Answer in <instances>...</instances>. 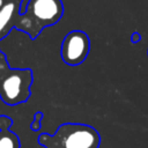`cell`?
I'll use <instances>...</instances> for the list:
<instances>
[{"mask_svg":"<svg viewBox=\"0 0 148 148\" xmlns=\"http://www.w3.org/2000/svg\"><path fill=\"white\" fill-rule=\"evenodd\" d=\"M99 134L84 124H62L53 135L40 134L39 145L45 148H98Z\"/></svg>","mask_w":148,"mask_h":148,"instance_id":"cell-1","label":"cell"},{"mask_svg":"<svg viewBox=\"0 0 148 148\" xmlns=\"http://www.w3.org/2000/svg\"><path fill=\"white\" fill-rule=\"evenodd\" d=\"M32 72L30 69H10L5 59H0V97L3 103L16 105L30 96Z\"/></svg>","mask_w":148,"mask_h":148,"instance_id":"cell-2","label":"cell"},{"mask_svg":"<svg viewBox=\"0 0 148 148\" xmlns=\"http://www.w3.org/2000/svg\"><path fill=\"white\" fill-rule=\"evenodd\" d=\"M27 14L34 20L37 31L45 25L54 24L62 15V5L60 0H30Z\"/></svg>","mask_w":148,"mask_h":148,"instance_id":"cell-3","label":"cell"},{"mask_svg":"<svg viewBox=\"0 0 148 148\" xmlns=\"http://www.w3.org/2000/svg\"><path fill=\"white\" fill-rule=\"evenodd\" d=\"M89 52V38L82 31L69 32L61 45V58L69 66H77Z\"/></svg>","mask_w":148,"mask_h":148,"instance_id":"cell-4","label":"cell"},{"mask_svg":"<svg viewBox=\"0 0 148 148\" xmlns=\"http://www.w3.org/2000/svg\"><path fill=\"white\" fill-rule=\"evenodd\" d=\"M15 13V5L14 2H7L0 8V35L5 31L8 23L13 18Z\"/></svg>","mask_w":148,"mask_h":148,"instance_id":"cell-5","label":"cell"},{"mask_svg":"<svg viewBox=\"0 0 148 148\" xmlns=\"http://www.w3.org/2000/svg\"><path fill=\"white\" fill-rule=\"evenodd\" d=\"M16 27L25 32H28L32 38L37 36L38 31H37V28H36V24L34 22V20L31 18V16H29L28 14H24L22 16H20L17 23H16Z\"/></svg>","mask_w":148,"mask_h":148,"instance_id":"cell-6","label":"cell"},{"mask_svg":"<svg viewBox=\"0 0 148 148\" xmlns=\"http://www.w3.org/2000/svg\"><path fill=\"white\" fill-rule=\"evenodd\" d=\"M0 148H20L17 136L8 131L0 132Z\"/></svg>","mask_w":148,"mask_h":148,"instance_id":"cell-7","label":"cell"},{"mask_svg":"<svg viewBox=\"0 0 148 148\" xmlns=\"http://www.w3.org/2000/svg\"><path fill=\"white\" fill-rule=\"evenodd\" d=\"M42 118H43V113L37 112V113L35 114V119H34V121L30 124V128H31L32 131H39V130H40V120H42Z\"/></svg>","mask_w":148,"mask_h":148,"instance_id":"cell-8","label":"cell"},{"mask_svg":"<svg viewBox=\"0 0 148 148\" xmlns=\"http://www.w3.org/2000/svg\"><path fill=\"white\" fill-rule=\"evenodd\" d=\"M132 40H133V42H138V40H139V35H138V34H134V35L132 36Z\"/></svg>","mask_w":148,"mask_h":148,"instance_id":"cell-9","label":"cell"},{"mask_svg":"<svg viewBox=\"0 0 148 148\" xmlns=\"http://www.w3.org/2000/svg\"><path fill=\"white\" fill-rule=\"evenodd\" d=\"M3 5H5V2H3V0H0V8H1V7L3 6Z\"/></svg>","mask_w":148,"mask_h":148,"instance_id":"cell-10","label":"cell"},{"mask_svg":"<svg viewBox=\"0 0 148 148\" xmlns=\"http://www.w3.org/2000/svg\"><path fill=\"white\" fill-rule=\"evenodd\" d=\"M9 2H13V1H16V0H8Z\"/></svg>","mask_w":148,"mask_h":148,"instance_id":"cell-11","label":"cell"}]
</instances>
